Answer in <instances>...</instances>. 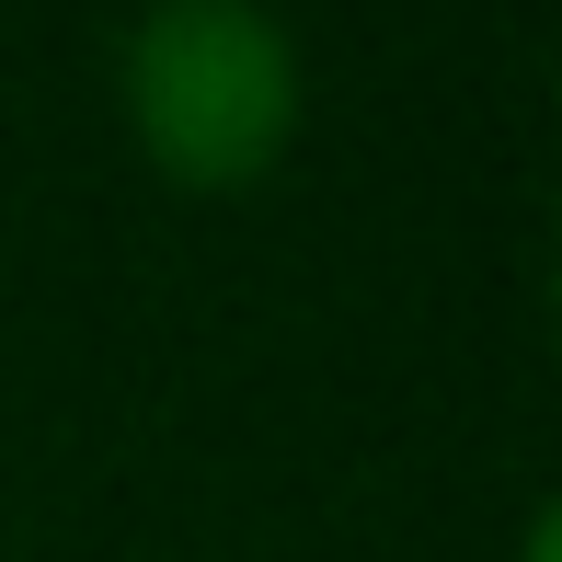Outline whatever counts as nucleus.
<instances>
[{"instance_id": "f257e3e1", "label": "nucleus", "mask_w": 562, "mask_h": 562, "mask_svg": "<svg viewBox=\"0 0 562 562\" xmlns=\"http://www.w3.org/2000/svg\"><path fill=\"white\" fill-rule=\"evenodd\" d=\"M115 115L161 184L241 195L288 161L299 115H311L299 35L265 0H138L115 46Z\"/></svg>"}]
</instances>
